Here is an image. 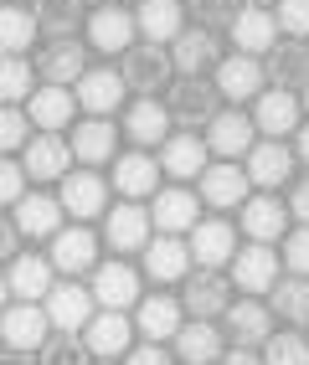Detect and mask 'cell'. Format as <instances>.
<instances>
[{"label":"cell","instance_id":"obj_14","mask_svg":"<svg viewBox=\"0 0 309 365\" xmlns=\"http://www.w3.org/2000/svg\"><path fill=\"white\" fill-rule=\"evenodd\" d=\"M232 262H237L232 278H237L243 294H268V288L278 283V257L268 252V242H253V247H243Z\"/></svg>","mask_w":309,"mask_h":365},{"label":"cell","instance_id":"obj_53","mask_svg":"<svg viewBox=\"0 0 309 365\" xmlns=\"http://www.w3.org/2000/svg\"><path fill=\"white\" fill-rule=\"evenodd\" d=\"M16 252V222H0V257Z\"/></svg>","mask_w":309,"mask_h":365},{"label":"cell","instance_id":"obj_55","mask_svg":"<svg viewBox=\"0 0 309 365\" xmlns=\"http://www.w3.org/2000/svg\"><path fill=\"white\" fill-rule=\"evenodd\" d=\"M294 134H299V160H304V165H309V124H299V129H294Z\"/></svg>","mask_w":309,"mask_h":365},{"label":"cell","instance_id":"obj_47","mask_svg":"<svg viewBox=\"0 0 309 365\" xmlns=\"http://www.w3.org/2000/svg\"><path fill=\"white\" fill-rule=\"evenodd\" d=\"M26 170H21L16 160H0V206H16L21 196H26Z\"/></svg>","mask_w":309,"mask_h":365},{"label":"cell","instance_id":"obj_6","mask_svg":"<svg viewBox=\"0 0 309 365\" xmlns=\"http://www.w3.org/2000/svg\"><path fill=\"white\" fill-rule=\"evenodd\" d=\"M62 211L78 216V222H88V216H103L108 206V185L93 175V170H73V175H62Z\"/></svg>","mask_w":309,"mask_h":365},{"label":"cell","instance_id":"obj_39","mask_svg":"<svg viewBox=\"0 0 309 365\" xmlns=\"http://www.w3.org/2000/svg\"><path fill=\"white\" fill-rule=\"evenodd\" d=\"M31 36H36V16H26L21 6L0 11V52H6V57H21L31 46Z\"/></svg>","mask_w":309,"mask_h":365},{"label":"cell","instance_id":"obj_7","mask_svg":"<svg viewBox=\"0 0 309 365\" xmlns=\"http://www.w3.org/2000/svg\"><path fill=\"white\" fill-rule=\"evenodd\" d=\"M248 190H253V180H248V170H237V160L201 170V201L206 206H243Z\"/></svg>","mask_w":309,"mask_h":365},{"label":"cell","instance_id":"obj_19","mask_svg":"<svg viewBox=\"0 0 309 365\" xmlns=\"http://www.w3.org/2000/svg\"><path fill=\"white\" fill-rule=\"evenodd\" d=\"M150 227H160L165 237L191 232V227H196V196H191V190H181V185L160 190V196H155V211H150Z\"/></svg>","mask_w":309,"mask_h":365},{"label":"cell","instance_id":"obj_58","mask_svg":"<svg viewBox=\"0 0 309 365\" xmlns=\"http://www.w3.org/2000/svg\"><path fill=\"white\" fill-rule=\"evenodd\" d=\"M304 108H309V83H304Z\"/></svg>","mask_w":309,"mask_h":365},{"label":"cell","instance_id":"obj_34","mask_svg":"<svg viewBox=\"0 0 309 365\" xmlns=\"http://www.w3.org/2000/svg\"><path fill=\"white\" fill-rule=\"evenodd\" d=\"M176 355H181L186 365H211V360L222 355V334L211 329L206 319L181 324V329H176Z\"/></svg>","mask_w":309,"mask_h":365},{"label":"cell","instance_id":"obj_49","mask_svg":"<svg viewBox=\"0 0 309 365\" xmlns=\"http://www.w3.org/2000/svg\"><path fill=\"white\" fill-rule=\"evenodd\" d=\"M196 21H237V0H196Z\"/></svg>","mask_w":309,"mask_h":365},{"label":"cell","instance_id":"obj_33","mask_svg":"<svg viewBox=\"0 0 309 365\" xmlns=\"http://www.w3.org/2000/svg\"><path fill=\"white\" fill-rule=\"evenodd\" d=\"M124 129H129L134 144H165L171 139V108H160L155 98H139L124 118Z\"/></svg>","mask_w":309,"mask_h":365},{"label":"cell","instance_id":"obj_27","mask_svg":"<svg viewBox=\"0 0 309 365\" xmlns=\"http://www.w3.org/2000/svg\"><path fill=\"white\" fill-rule=\"evenodd\" d=\"M73 93L67 88H57V83H46V88H36L31 93V124L41 129V134H57L62 124H73Z\"/></svg>","mask_w":309,"mask_h":365},{"label":"cell","instance_id":"obj_35","mask_svg":"<svg viewBox=\"0 0 309 365\" xmlns=\"http://www.w3.org/2000/svg\"><path fill=\"white\" fill-rule=\"evenodd\" d=\"M155 180H160V165L150 160V155H124V160H118L113 165V190H124V196L129 201H139V196H150V190H155Z\"/></svg>","mask_w":309,"mask_h":365},{"label":"cell","instance_id":"obj_32","mask_svg":"<svg viewBox=\"0 0 309 365\" xmlns=\"http://www.w3.org/2000/svg\"><path fill=\"white\" fill-rule=\"evenodd\" d=\"M283 222H289V211L278 206V196H248L243 201V232L253 242H273L283 232Z\"/></svg>","mask_w":309,"mask_h":365},{"label":"cell","instance_id":"obj_1","mask_svg":"<svg viewBox=\"0 0 309 365\" xmlns=\"http://www.w3.org/2000/svg\"><path fill=\"white\" fill-rule=\"evenodd\" d=\"M41 309H46V319H52V329H62V334L88 329V319L98 314L93 294H88V288H78V283H52V294L41 299Z\"/></svg>","mask_w":309,"mask_h":365},{"label":"cell","instance_id":"obj_11","mask_svg":"<svg viewBox=\"0 0 309 365\" xmlns=\"http://www.w3.org/2000/svg\"><path fill=\"white\" fill-rule=\"evenodd\" d=\"M124 78L118 72H108V67H88L83 78H78V103L93 113V118H108L118 103H124Z\"/></svg>","mask_w":309,"mask_h":365},{"label":"cell","instance_id":"obj_29","mask_svg":"<svg viewBox=\"0 0 309 365\" xmlns=\"http://www.w3.org/2000/svg\"><path fill=\"white\" fill-rule=\"evenodd\" d=\"M16 232H26V237H57L62 232V201H52V196H21L16 201Z\"/></svg>","mask_w":309,"mask_h":365},{"label":"cell","instance_id":"obj_24","mask_svg":"<svg viewBox=\"0 0 309 365\" xmlns=\"http://www.w3.org/2000/svg\"><path fill=\"white\" fill-rule=\"evenodd\" d=\"M160 170H165V175H176V180H196L201 170H206V139H196V134H176V139H165Z\"/></svg>","mask_w":309,"mask_h":365},{"label":"cell","instance_id":"obj_4","mask_svg":"<svg viewBox=\"0 0 309 365\" xmlns=\"http://www.w3.org/2000/svg\"><path fill=\"white\" fill-rule=\"evenodd\" d=\"M93 304L98 309H134L139 304V273L124 262H103V267H93Z\"/></svg>","mask_w":309,"mask_h":365},{"label":"cell","instance_id":"obj_26","mask_svg":"<svg viewBox=\"0 0 309 365\" xmlns=\"http://www.w3.org/2000/svg\"><path fill=\"white\" fill-rule=\"evenodd\" d=\"M145 267H150V278L176 283V278H186V267H191V247H186L181 237H155V242H145Z\"/></svg>","mask_w":309,"mask_h":365},{"label":"cell","instance_id":"obj_38","mask_svg":"<svg viewBox=\"0 0 309 365\" xmlns=\"http://www.w3.org/2000/svg\"><path fill=\"white\" fill-rule=\"evenodd\" d=\"M78 21H83V0H36V31L46 26L57 41H73Z\"/></svg>","mask_w":309,"mask_h":365},{"label":"cell","instance_id":"obj_48","mask_svg":"<svg viewBox=\"0 0 309 365\" xmlns=\"http://www.w3.org/2000/svg\"><path fill=\"white\" fill-rule=\"evenodd\" d=\"M283 262H289L299 278H309V227L289 232V242H283Z\"/></svg>","mask_w":309,"mask_h":365},{"label":"cell","instance_id":"obj_13","mask_svg":"<svg viewBox=\"0 0 309 365\" xmlns=\"http://www.w3.org/2000/svg\"><path fill=\"white\" fill-rule=\"evenodd\" d=\"M52 267L57 273H83V267H98V237L88 227H62L52 237Z\"/></svg>","mask_w":309,"mask_h":365},{"label":"cell","instance_id":"obj_23","mask_svg":"<svg viewBox=\"0 0 309 365\" xmlns=\"http://www.w3.org/2000/svg\"><path fill=\"white\" fill-rule=\"evenodd\" d=\"M289 175H294V150H283L278 139L273 144H253V150H248V180L253 185L273 190V185H283Z\"/></svg>","mask_w":309,"mask_h":365},{"label":"cell","instance_id":"obj_37","mask_svg":"<svg viewBox=\"0 0 309 365\" xmlns=\"http://www.w3.org/2000/svg\"><path fill=\"white\" fill-rule=\"evenodd\" d=\"M73 155L83 165H103L113 155V124H108V118H88V124L73 129Z\"/></svg>","mask_w":309,"mask_h":365},{"label":"cell","instance_id":"obj_28","mask_svg":"<svg viewBox=\"0 0 309 365\" xmlns=\"http://www.w3.org/2000/svg\"><path fill=\"white\" fill-rule=\"evenodd\" d=\"M171 46H176V52H171V67H181L186 78H196V72H206V67L222 62V57H217V36H211V31H181Z\"/></svg>","mask_w":309,"mask_h":365},{"label":"cell","instance_id":"obj_52","mask_svg":"<svg viewBox=\"0 0 309 365\" xmlns=\"http://www.w3.org/2000/svg\"><path fill=\"white\" fill-rule=\"evenodd\" d=\"M294 216H299V222L309 227V180H304V185L294 190Z\"/></svg>","mask_w":309,"mask_h":365},{"label":"cell","instance_id":"obj_40","mask_svg":"<svg viewBox=\"0 0 309 365\" xmlns=\"http://www.w3.org/2000/svg\"><path fill=\"white\" fill-rule=\"evenodd\" d=\"M273 309H278L289 324H309V283H304V278L273 283Z\"/></svg>","mask_w":309,"mask_h":365},{"label":"cell","instance_id":"obj_16","mask_svg":"<svg viewBox=\"0 0 309 365\" xmlns=\"http://www.w3.org/2000/svg\"><path fill=\"white\" fill-rule=\"evenodd\" d=\"M118 78H124V88H134V93H145V98H150V93L171 78V57H165L155 41L150 46H134V52L124 57V72H118Z\"/></svg>","mask_w":309,"mask_h":365},{"label":"cell","instance_id":"obj_25","mask_svg":"<svg viewBox=\"0 0 309 365\" xmlns=\"http://www.w3.org/2000/svg\"><path fill=\"white\" fill-rule=\"evenodd\" d=\"M181 0H139V11H134V26L145 31V41H176L186 26H181Z\"/></svg>","mask_w":309,"mask_h":365},{"label":"cell","instance_id":"obj_60","mask_svg":"<svg viewBox=\"0 0 309 365\" xmlns=\"http://www.w3.org/2000/svg\"><path fill=\"white\" fill-rule=\"evenodd\" d=\"M11 6H21V0H11Z\"/></svg>","mask_w":309,"mask_h":365},{"label":"cell","instance_id":"obj_17","mask_svg":"<svg viewBox=\"0 0 309 365\" xmlns=\"http://www.w3.org/2000/svg\"><path fill=\"white\" fill-rule=\"evenodd\" d=\"M67 165H73V144H62L57 134H36L26 144V175L31 180H62L67 175Z\"/></svg>","mask_w":309,"mask_h":365},{"label":"cell","instance_id":"obj_36","mask_svg":"<svg viewBox=\"0 0 309 365\" xmlns=\"http://www.w3.org/2000/svg\"><path fill=\"white\" fill-rule=\"evenodd\" d=\"M171 113L186 118V124H201V118H217V88H206L201 78H186L171 93Z\"/></svg>","mask_w":309,"mask_h":365},{"label":"cell","instance_id":"obj_22","mask_svg":"<svg viewBox=\"0 0 309 365\" xmlns=\"http://www.w3.org/2000/svg\"><path fill=\"white\" fill-rule=\"evenodd\" d=\"M227 329H232V345H243V350H253V345H263V339L273 334V309H263L258 299H243V304H227Z\"/></svg>","mask_w":309,"mask_h":365},{"label":"cell","instance_id":"obj_44","mask_svg":"<svg viewBox=\"0 0 309 365\" xmlns=\"http://www.w3.org/2000/svg\"><path fill=\"white\" fill-rule=\"evenodd\" d=\"M83 345H78V339L73 334H57V339H46V345H41V365H83Z\"/></svg>","mask_w":309,"mask_h":365},{"label":"cell","instance_id":"obj_18","mask_svg":"<svg viewBox=\"0 0 309 365\" xmlns=\"http://www.w3.org/2000/svg\"><path fill=\"white\" fill-rule=\"evenodd\" d=\"M232 294H227V278H222V267H201V273L186 283V304L181 309H191L196 319H211V314H227Z\"/></svg>","mask_w":309,"mask_h":365},{"label":"cell","instance_id":"obj_2","mask_svg":"<svg viewBox=\"0 0 309 365\" xmlns=\"http://www.w3.org/2000/svg\"><path fill=\"white\" fill-rule=\"evenodd\" d=\"M129 339H134V324L124 319L118 309H98L83 329V350L98 355V360H113V355H129Z\"/></svg>","mask_w":309,"mask_h":365},{"label":"cell","instance_id":"obj_46","mask_svg":"<svg viewBox=\"0 0 309 365\" xmlns=\"http://www.w3.org/2000/svg\"><path fill=\"white\" fill-rule=\"evenodd\" d=\"M278 26L289 36H309V0H278Z\"/></svg>","mask_w":309,"mask_h":365},{"label":"cell","instance_id":"obj_56","mask_svg":"<svg viewBox=\"0 0 309 365\" xmlns=\"http://www.w3.org/2000/svg\"><path fill=\"white\" fill-rule=\"evenodd\" d=\"M6 299H11V283L0 278V314H6Z\"/></svg>","mask_w":309,"mask_h":365},{"label":"cell","instance_id":"obj_54","mask_svg":"<svg viewBox=\"0 0 309 365\" xmlns=\"http://www.w3.org/2000/svg\"><path fill=\"white\" fill-rule=\"evenodd\" d=\"M0 365H36L31 350H0Z\"/></svg>","mask_w":309,"mask_h":365},{"label":"cell","instance_id":"obj_21","mask_svg":"<svg viewBox=\"0 0 309 365\" xmlns=\"http://www.w3.org/2000/svg\"><path fill=\"white\" fill-rule=\"evenodd\" d=\"M253 118H243V113H217L211 118V129H206V150H217L222 160H237V155H248L253 150Z\"/></svg>","mask_w":309,"mask_h":365},{"label":"cell","instance_id":"obj_57","mask_svg":"<svg viewBox=\"0 0 309 365\" xmlns=\"http://www.w3.org/2000/svg\"><path fill=\"white\" fill-rule=\"evenodd\" d=\"M248 6H258V11H268V6H273V0H248Z\"/></svg>","mask_w":309,"mask_h":365},{"label":"cell","instance_id":"obj_9","mask_svg":"<svg viewBox=\"0 0 309 365\" xmlns=\"http://www.w3.org/2000/svg\"><path fill=\"white\" fill-rule=\"evenodd\" d=\"M6 283H11V294H16V299L41 304L46 294H52V283H57V267H52V257H36V252H26V257H11V273H6Z\"/></svg>","mask_w":309,"mask_h":365},{"label":"cell","instance_id":"obj_59","mask_svg":"<svg viewBox=\"0 0 309 365\" xmlns=\"http://www.w3.org/2000/svg\"><path fill=\"white\" fill-rule=\"evenodd\" d=\"M98 365H113V360H98Z\"/></svg>","mask_w":309,"mask_h":365},{"label":"cell","instance_id":"obj_10","mask_svg":"<svg viewBox=\"0 0 309 365\" xmlns=\"http://www.w3.org/2000/svg\"><path fill=\"white\" fill-rule=\"evenodd\" d=\"M134 11H124V6H98L88 16V36H93V46L98 52H129L134 46Z\"/></svg>","mask_w":309,"mask_h":365},{"label":"cell","instance_id":"obj_41","mask_svg":"<svg viewBox=\"0 0 309 365\" xmlns=\"http://www.w3.org/2000/svg\"><path fill=\"white\" fill-rule=\"evenodd\" d=\"M21 98H31V62L0 57V103H21Z\"/></svg>","mask_w":309,"mask_h":365},{"label":"cell","instance_id":"obj_8","mask_svg":"<svg viewBox=\"0 0 309 365\" xmlns=\"http://www.w3.org/2000/svg\"><path fill=\"white\" fill-rule=\"evenodd\" d=\"M103 237H108V247H113V252H139V247L150 242V211L139 206V201L113 206V211H108V222H103Z\"/></svg>","mask_w":309,"mask_h":365},{"label":"cell","instance_id":"obj_5","mask_svg":"<svg viewBox=\"0 0 309 365\" xmlns=\"http://www.w3.org/2000/svg\"><path fill=\"white\" fill-rule=\"evenodd\" d=\"M217 93L232 103H248L263 93V62L248 57V52H232L227 62H217Z\"/></svg>","mask_w":309,"mask_h":365},{"label":"cell","instance_id":"obj_15","mask_svg":"<svg viewBox=\"0 0 309 365\" xmlns=\"http://www.w3.org/2000/svg\"><path fill=\"white\" fill-rule=\"evenodd\" d=\"M299 98L289 88H268V93H258V113H253V124L263 129V134H273V139H283V134H294L299 129Z\"/></svg>","mask_w":309,"mask_h":365},{"label":"cell","instance_id":"obj_43","mask_svg":"<svg viewBox=\"0 0 309 365\" xmlns=\"http://www.w3.org/2000/svg\"><path fill=\"white\" fill-rule=\"evenodd\" d=\"M273 78H278V88H289V83H309V52L304 46H283V52L273 57Z\"/></svg>","mask_w":309,"mask_h":365},{"label":"cell","instance_id":"obj_3","mask_svg":"<svg viewBox=\"0 0 309 365\" xmlns=\"http://www.w3.org/2000/svg\"><path fill=\"white\" fill-rule=\"evenodd\" d=\"M46 329H52L46 309H36V304H26V299H21L16 309L6 304V314H0V339H6L11 350H41V345H46Z\"/></svg>","mask_w":309,"mask_h":365},{"label":"cell","instance_id":"obj_50","mask_svg":"<svg viewBox=\"0 0 309 365\" xmlns=\"http://www.w3.org/2000/svg\"><path fill=\"white\" fill-rule=\"evenodd\" d=\"M129 365H171V350H160L155 339H150L145 350H129Z\"/></svg>","mask_w":309,"mask_h":365},{"label":"cell","instance_id":"obj_45","mask_svg":"<svg viewBox=\"0 0 309 365\" xmlns=\"http://www.w3.org/2000/svg\"><path fill=\"white\" fill-rule=\"evenodd\" d=\"M0 150H26V113L0 108Z\"/></svg>","mask_w":309,"mask_h":365},{"label":"cell","instance_id":"obj_42","mask_svg":"<svg viewBox=\"0 0 309 365\" xmlns=\"http://www.w3.org/2000/svg\"><path fill=\"white\" fill-rule=\"evenodd\" d=\"M263 345H268L263 365H309V339L304 334H268Z\"/></svg>","mask_w":309,"mask_h":365},{"label":"cell","instance_id":"obj_51","mask_svg":"<svg viewBox=\"0 0 309 365\" xmlns=\"http://www.w3.org/2000/svg\"><path fill=\"white\" fill-rule=\"evenodd\" d=\"M222 365H263V360H258L253 350H243V345H237V350H227V355H222Z\"/></svg>","mask_w":309,"mask_h":365},{"label":"cell","instance_id":"obj_12","mask_svg":"<svg viewBox=\"0 0 309 365\" xmlns=\"http://www.w3.org/2000/svg\"><path fill=\"white\" fill-rule=\"evenodd\" d=\"M186 247H191L196 267H227V262L237 257V232H232L227 222H196Z\"/></svg>","mask_w":309,"mask_h":365},{"label":"cell","instance_id":"obj_31","mask_svg":"<svg viewBox=\"0 0 309 365\" xmlns=\"http://www.w3.org/2000/svg\"><path fill=\"white\" fill-rule=\"evenodd\" d=\"M36 67H41V78H46V83L67 88V83H78L83 72H88V57H83V46H78V41H52V46L41 52Z\"/></svg>","mask_w":309,"mask_h":365},{"label":"cell","instance_id":"obj_20","mask_svg":"<svg viewBox=\"0 0 309 365\" xmlns=\"http://www.w3.org/2000/svg\"><path fill=\"white\" fill-rule=\"evenodd\" d=\"M273 36H278V16H273V11H258V6H243V11H237V21H232L237 52L258 57V52H268V46H273Z\"/></svg>","mask_w":309,"mask_h":365},{"label":"cell","instance_id":"obj_30","mask_svg":"<svg viewBox=\"0 0 309 365\" xmlns=\"http://www.w3.org/2000/svg\"><path fill=\"white\" fill-rule=\"evenodd\" d=\"M134 324H139V334H145V339H155V345H160V339H176V329H181L186 319H181V304H176V299L155 294V299L139 304Z\"/></svg>","mask_w":309,"mask_h":365}]
</instances>
